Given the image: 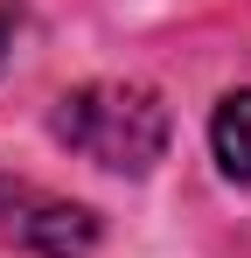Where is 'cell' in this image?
Returning <instances> with one entry per match:
<instances>
[{
	"mask_svg": "<svg viewBox=\"0 0 251 258\" xmlns=\"http://www.w3.org/2000/svg\"><path fill=\"white\" fill-rule=\"evenodd\" d=\"M56 140L112 174H147L167 154V105L147 84H84L56 105Z\"/></svg>",
	"mask_w": 251,
	"mask_h": 258,
	"instance_id": "obj_1",
	"label": "cell"
},
{
	"mask_svg": "<svg viewBox=\"0 0 251 258\" xmlns=\"http://www.w3.org/2000/svg\"><path fill=\"white\" fill-rule=\"evenodd\" d=\"M0 237L21 244V251H35V258H84L98 244V216L84 203L42 196V188H21V181H0Z\"/></svg>",
	"mask_w": 251,
	"mask_h": 258,
	"instance_id": "obj_2",
	"label": "cell"
},
{
	"mask_svg": "<svg viewBox=\"0 0 251 258\" xmlns=\"http://www.w3.org/2000/svg\"><path fill=\"white\" fill-rule=\"evenodd\" d=\"M209 140H216V161H223V174L251 188V91H230V98L216 105Z\"/></svg>",
	"mask_w": 251,
	"mask_h": 258,
	"instance_id": "obj_3",
	"label": "cell"
},
{
	"mask_svg": "<svg viewBox=\"0 0 251 258\" xmlns=\"http://www.w3.org/2000/svg\"><path fill=\"white\" fill-rule=\"evenodd\" d=\"M0 49H7V28H0Z\"/></svg>",
	"mask_w": 251,
	"mask_h": 258,
	"instance_id": "obj_4",
	"label": "cell"
}]
</instances>
